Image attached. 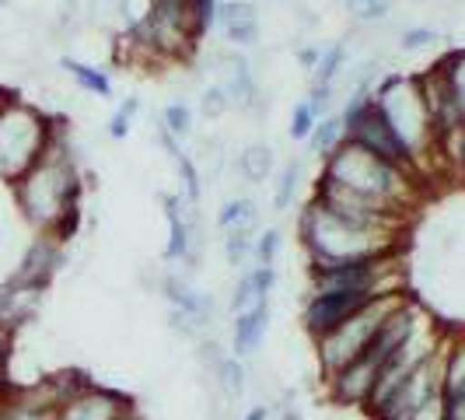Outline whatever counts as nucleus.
<instances>
[{"label": "nucleus", "mask_w": 465, "mask_h": 420, "mask_svg": "<svg viewBox=\"0 0 465 420\" xmlns=\"http://www.w3.org/2000/svg\"><path fill=\"white\" fill-rule=\"evenodd\" d=\"M81 168L67 137V123L56 119L46 155L15 183V200L25 221L39 235L70 242L81 221Z\"/></svg>", "instance_id": "1"}, {"label": "nucleus", "mask_w": 465, "mask_h": 420, "mask_svg": "<svg viewBox=\"0 0 465 420\" xmlns=\"http://www.w3.org/2000/svg\"><path fill=\"white\" fill-rule=\"evenodd\" d=\"M298 242L308 259V270H332L343 263L396 256L402 249V232L357 228L343 217L329 214L322 204L308 200L298 214Z\"/></svg>", "instance_id": "2"}, {"label": "nucleus", "mask_w": 465, "mask_h": 420, "mask_svg": "<svg viewBox=\"0 0 465 420\" xmlns=\"http://www.w3.org/2000/svg\"><path fill=\"white\" fill-rule=\"evenodd\" d=\"M319 179L336 183V186L350 189L357 196H368L374 204L399 210V214H410V207L417 204L420 196V183H423L420 172L385 162V158H378V155H371L368 147H361L353 140H343L329 155L322 162Z\"/></svg>", "instance_id": "3"}, {"label": "nucleus", "mask_w": 465, "mask_h": 420, "mask_svg": "<svg viewBox=\"0 0 465 420\" xmlns=\"http://www.w3.org/2000/svg\"><path fill=\"white\" fill-rule=\"evenodd\" d=\"M371 98L374 109L389 123V130L410 151L413 168L420 175L434 172V165H438V134H434V119H430L427 98H423V88H420V74H385L374 85Z\"/></svg>", "instance_id": "4"}, {"label": "nucleus", "mask_w": 465, "mask_h": 420, "mask_svg": "<svg viewBox=\"0 0 465 420\" xmlns=\"http://www.w3.org/2000/svg\"><path fill=\"white\" fill-rule=\"evenodd\" d=\"M56 119L25 98H7L0 109V179L18 183L32 165L46 155Z\"/></svg>", "instance_id": "5"}, {"label": "nucleus", "mask_w": 465, "mask_h": 420, "mask_svg": "<svg viewBox=\"0 0 465 420\" xmlns=\"http://www.w3.org/2000/svg\"><path fill=\"white\" fill-rule=\"evenodd\" d=\"M410 291H392V295H381L368 302L361 312H353L347 323H340L336 329H329L326 336L315 340V354H319V368L322 375H336L340 368H347L353 357H361L368 344L374 340V333L381 329V323L389 319V312L396 308Z\"/></svg>", "instance_id": "6"}, {"label": "nucleus", "mask_w": 465, "mask_h": 420, "mask_svg": "<svg viewBox=\"0 0 465 420\" xmlns=\"http://www.w3.org/2000/svg\"><path fill=\"white\" fill-rule=\"evenodd\" d=\"M312 200L322 204L329 214L343 217L357 228H374V232H406L410 225V214H399V210H389L381 204H374L368 196H357L350 189L336 186V183H326V179H315V189H312Z\"/></svg>", "instance_id": "7"}, {"label": "nucleus", "mask_w": 465, "mask_h": 420, "mask_svg": "<svg viewBox=\"0 0 465 420\" xmlns=\"http://www.w3.org/2000/svg\"><path fill=\"white\" fill-rule=\"evenodd\" d=\"M441 354H430L427 361H420L413 372L399 382V389L385 399L378 410H371V420H410L423 403H430L434 396H441Z\"/></svg>", "instance_id": "8"}, {"label": "nucleus", "mask_w": 465, "mask_h": 420, "mask_svg": "<svg viewBox=\"0 0 465 420\" xmlns=\"http://www.w3.org/2000/svg\"><path fill=\"white\" fill-rule=\"evenodd\" d=\"M130 410H134V399L130 396L88 382L81 393H74V396L56 406L53 420H119L126 417Z\"/></svg>", "instance_id": "9"}, {"label": "nucleus", "mask_w": 465, "mask_h": 420, "mask_svg": "<svg viewBox=\"0 0 465 420\" xmlns=\"http://www.w3.org/2000/svg\"><path fill=\"white\" fill-rule=\"evenodd\" d=\"M381 298V295H308L302 308V326L312 340L326 336L329 329L347 323L353 312H361L368 302Z\"/></svg>", "instance_id": "10"}, {"label": "nucleus", "mask_w": 465, "mask_h": 420, "mask_svg": "<svg viewBox=\"0 0 465 420\" xmlns=\"http://www.w3.org/2000/svg\"><path fill=\"white\" fill-rule=\"evenodd\" d=\"M60 266H64V242L53 238V235H39L28 245V253L22 256V263H18V270H15L11 280L46 291L49 284H53V277L60 274Z\"/></svg>", "instance_id": "11"}, {"label": "nucleus", "mask_w": 465, "mask_h": 420, "mask_svg": "<svg viewBox=\"0 0 465 420\" xmlns=\"http://www.w3.org/2000/svg\"><path fill=\"white\" fill-rule=\"evenodd\" d=\"M213 28L232 43L238 53L259 46V11L252 0H221Z\"/></svg>", "instance_id": "12"}, {"label": "nucleus", "mask_w": 465, "mask_h": 420, "mask_svg": "<svg viewBox=\"0 0 465 420\" xmlns=\"http://www.w3.org/2000/svg\"><path fill=\"white\" fill-rule=\"evenodd\" d=\"M217 67L224 74L221 88L228 92L232 105H238V109H262V102H259V85H256V77H252V64H249L238 49L217 53Z\"/></svg>", "instance_id": "13"}, {"label": "nucleus", "mask_w": 465, "mask_h": 420, "mask_svg": "<svg viewBox=\"0 0 465 420\" xmlns=\"http://www.w3.org/2000/svg\"><path fill=\"white\" fill-rule=\"evenodd\" d=\"M43 295H46V291H39V287L7 280L4 291H0V323L11 329V333H18L25 323H32V319L39 315Z\"/></svg>", "instance_id": "14"}, {"label": "nucleus", "mask_w": 465, "mask_h": 420, "mask_svg": "<svg viewBox=\"0 0 465 420\" xmlns=\"http://www.w3.org/2000/svg\"><path fill=\"white\" fill-rule=\"evenodd\" d=\"M158 287H162L164 302L172 305V308H179V312H186V315H193V319H200V323H207L210 326V319H213L217 305H213L210 295L196 291V287H193V280H189L186 274H164Z\"/></svg>", "instance_id": "15"}, {"label": "nucleus", "mask_w": 465, "mask_h": 420, "mask_svg": "<svg viewBox=\"0 0 465 420\" xmlns=\"http://www.w3.org/2000/svg\"><path fill=\"white\" fill-rule=\"evenodd\" d=\"M273 287H277V266H249L238 284H234L232 291V312H252L259 305L270 302V295H273Z\"/></svg>", "instance_id": "16"}, {"label": "nucleus", "mask_w": 465, "mask_h": 420, "mask_svg": "<svg viewBox=\"0 0 465 420\" xmlns=\"http://www.w3.org/2000/svg\"><path fill=\"white\" fill-rule=\"evenodd\" d=\"M270 302L252 308V312H238L232 323V354L234 357H252L259 347H262V336L270 329Z\"/></svg>", "instance_id": "17"}, {"label": "nucleus", "mask_w": 465, "mask_h": 420, "mask_svg": "<svg viewBox=\"0 0 465 420\" xmlns=\"http://www.w3.org/2000/svg\"><path fill=\"white\" fill-rule=\"evenodd\" d=\"M56 406L49 403V396L43 393V385H25L15 389L4 399V420H53Z\"/></svg>", "instance_id": "18"}, {"label": "nucleus", "mask_w": 465, "mask_h": 420, "mask_svg": "<svg viewBox=\"0 0 465 420\" xmlns=\"http://www.w3.org/2000/svg\"><path fill=\"white\" fill-rule=\"evenodd\" d=\"M217 232L221 235H245V238H252L259 232V207L256 200H249V196H232L221 214H217Z\"/></svg>", "instance_id": "19"}, {"label": "nucleus", "mask_w": 465, "mask_h": 420, "mask_svg": "<svg viewBox=\"0 0 465 420\" xmlns=\"http://www.w3.org/2000/svg\"><path fill=\"white\" fill-rule=\"evenodd\" d=\"M234 168H238V175H242L245 183H252V186L266 183L270 172H273V147L262 144V140L245 144V147L238 151V158H234Z\"/></svg>", "instance_id": "20"}, {"label": "nucleus", "mask_w": 465, "mask_h": 420, "mask_svg": "<svg viewBox=\"0 0 465 420\" xmlns=\"http://www.w3.org/2000/svg\"><path fill=\"white\" fill-rule=\"evenodd\" d=\"M60 67L74 77V85H77L81 92L94 95V98H113V77H109V70L92 67V64L74 60V56H64V60H60Z\"/></svg>", "instance_id": "21"}, {"label": "nucleus", "mask_w": 465, "mask_h": 420, "mask_svg": "<svg viewBox=\"0 0 465 420\" xmlns=\"http://www.w3.org/2000/svg\"><path fill=\"white\" fill-rule=\"evenodd\" d=\"M210 375H213V385L232 399V403L245 396V389H249V368H245V361H242V357H234V354H224V357L217 361V368H213Z\"/></svg>", "instance_id": "22"}, {"label": "nucleus", "mask_w": 465, "mask_h": 420, "mask_svg": "<svg viewBox=\"0 0 465 420\" xmlns=\"http://www.w3.org/2000/svg\"><path fill=\"white\" fill-rule=\"evenodd\" d=\"M347 140L343 134V123H340V113H332V116L319 119L315 123V130H312V137H308V151H312V158H319V162H326L329 155L340 147Z\"/></svg>", "instance_id": "23"}, {"label": "nucleus", "mask_w": 465, "mask_h": 420, "mask_svg": "<svg viewBox=\"0 0 465 420\" xmlns=\"http://www.w3.org/2000/svg\"><path fill=\"white\" fill-rule=\"evenodd\" d=\"M434 67L441 70L444 85H448V92H451V102H455L459 116L465 119V46L451 49V53H448V56H441Z\"/></svg>", "instance_id": "24"}, {"label": "nucleus", "mask_w": 465, "mask_h": 420, "mask_svg": "<svg viewBox=\"0 0 465 420\" xmlns=\"http://www.w3.org/2000/svg\"><path fill=\"white\" fill-rule=\"evenodd\" d=\"M343 70H347V43L336 39V43L322 46V53H319V64L312 70V85H340Z\"/></svg>", "instance_id": "25"}, {"label": "nucleus", "mask_w": 465, "mask_h": 420, "mask_svg": "<svg viewBox=\"0 0 465 420\" xmlns=\"http://www.w3.org/2000/svg\"><path fill=\"white\" fill-rule=\"evenodd\" d=\"M302 175H304L302 162H287L280 168L277 189H273V210H277V214H287V210L294 207L298 189H302Z\"/></svg>", "instance_id": "26"}, {"label": "nucleus", "mask_w": 465, "mask_h": 420, "mask_svg": "<svg viewBox=\"0 0 465 420\" xmlns=\"http://www.w3.org/2000/svg\"><path fill=\"white\" fill-rule=\"evenodd\" d=\"M172 162H175V168H179V179H183V196H186V204H196V207H200V196H203V183H200V165L193 162L186 151H179Z\"/></svg>", "instance_id": "27"}, {"label": "nucleus", "mask_w": 465, "mask_h": 420, "mask_svg": "<svg viewBox=\"0 0 465 420\" xmlns=\"http://www.w3.org/2000/svg\"><path fill=\"white\" fill-rule=\"evenodd\" d=\"M162 126L172 137H189L193 134V109H189L186 102H168L162 109Z\"/></svg>", "instance_id": "28"}, {"label": "nucleus", "mask_w": 465, "mask_h": 420, "mask_svg": "<svg viewBox=\"0 0 465 420\" xmlns=\"http://www.w3.org/2000/svg\"><path fill=\"white\" fill-rule=\"evenodd\" d=\"M217 4H221V0H189V32H193L196 43L207 35V28H213Z\"/></svg>", "instance_id": "29"}, {"label": "nucleus", "mask_w": 465, "mask_h": 420, "mask_svg": "<svg viewBox=\"0 0 465 420\" xmlns=\"http://www.w3.org/2000/svg\"><path fill=\"white\" fill-rule=\"evenodd\" d=\"M438 158H441L459 179H465V123L459 126V134H451V137L438 147Z\"/></svg>", "instance_id": "30"}, {"label": "nucleus", "mask_w": 465, "mask_h": 420, "mask_svg": "<svg viewBox=\"0 0 465 420\" xmlns=\"http://www.w3.org/2000/svg\"><path fill=\"white\" fill-rule=\"evenodd\" d=\"M396 0H343L347 15L353 22H381L389 11H392Z\"/></svg>", "instance_id": "31"}, {"label": "nucleus", "mask_w": 465, "mask_h": 420, "mask_svg": "<svg viewBox=\"0 0 465 420\" xmlns=\"http://www.w3.org/2000/svg\"><path fill=\"white\" fill-rule=\"evenodd\" d=\"M438 43H441V32L430 28V25H413V28H406L399 35V46L406 49V53H423V49L438 46Z\"/></svg>", "instance_id": "32"}, {"label": "nucleus", "mask_w": 465, "mask_h": 420, "mask_svg": "<svg viewBox=\"0 0 465 420\" xmlns=\"http://www.w3.org/2000/svg\"><path fill=\"white\" fill-rule=\"evenodd\" d=\"M280 245H283V235H280V228H266V232H259L256 249H252L256 266H277Z\"/></svg>", "instance_id": "33"}, {"label": "nucleus", "mask_w": 465, "mask_h": 420, "mask_svg": "<svg viewBox=\"0 0 465 420\" xmlns=\"http://www.w3.org/2000/svg\"><path fill=\"white\" fill-rule=\"evenodd\" d=\"M137 113H140V98H126L116 113H113V119H109V137H113V140L130 137V126H134Z\"/></svg>", "instance_id": "34"}, {"label": "nucleus", "mask_w": 465, "mask_h": 420, "mask_svg": "<svg viewBox=\"0 0 465 420\" xmlns=\"http://www.w3.org/2000/svg\"><path fill=\"white\" fill-rule=\"evenodd\" d=\"M228 109H232V98H228V92H224L221 85H210V88H203V95H200V116H203V119H221Z\"/></svg>", "instance_id": "35"}, {"label": "nucleus", "mask_w": 465, "mask_h": 420, "mask_svg": "<svg viewBox=\"0 0 465 420\" xmlns=\"http://www.w3.org/2000/svg\"><path fill=\"white\" fill-rule=\"evenodd\" d=\"M252 249H256V238L224 235V259H228V266H234V270H242V266L252 259Z\"/></svg>", "instance_id": "36"}, {"label": "nucleus", "mask_w": 465, "mask_h": 420, "mask_svg": "<svg viewBox=\"0 0 465 420\" xmlns=\"http://www.w3.org/2000/svg\"><path fill=\"white\" fill-rule=\"evenodd\" d=\"M308 109H312V116L315 119H326L332 116V102H336V85H312V92H308Z\"/></svg>", "instance_id": "37"}, {"label": "nucleus", "mask_w": 465, "mask_h": 420, "mask_svg": "<svg viewBox=\"0 0 465 420\" xmlns=\"http://www.w3.org/2000/svg\"><path fill=\"white\" fill-rule=\"evenodd\" d=\"M315 123H319V119L312 116L308 102H298V105H294V113H291V126H287V137H291V140H304V144H308L312 130H315Z\"/></svg>", "instance_id": "38"}, {"label": "nucleus", "mask_w": 465, "mask_h": 420, "mask_svg": "<svg viewBox=\"0 0 465 420\" xmlns=\"http://www.w3.org/2000/svg\"><path fill=\"white\" fill-rule=\"evenodd\" d=\"M11 347H15V333L0 323V393L7 389V365H11ZM11 393V389H7Z\"/></svg>", "instance_id": "39"}, {"label": "nucleus", "mask_w": 465, "mask_h": 420, "mask_svg": "<svg viewBox=\"0 0 465 420\" xmlns=\"http://www.w3.org/2000/svg\"><path fill=\"white\" fill-rule=\"evenodd\" d=\"M200 147H203V165H207V172L210 175H221V168H224V144H221V140H203Z\"/></svg>", "instance_id": "40"}, {"label": "nucleus", "mask_w": 465, "mask_h": 420, "mask_svg": "<svg viewBox=\"0 0 465 420\" xmlns=\"http://www.w3.org/2000/svg\"><path fill=\"white\" fill-rule=\"evenodd\" d=\"M410 420H444V403H441V396H434L430 403H423L417 414Z\"/></svg>", "instance_id": "41"}, {"label": "nucleus", "mask_w": 465, "mask_h": 420, "mask_svg": "<svg viewBox=\"0 0 465 420\" xmlns=\"http://www.w3.org/2000/svg\"><path fill=\"white\" fill-rule=\"evenodd\" d=\"M444 420H465V396H441Z\"/></svg>", "instance_id": "42"}, {"label": "nucleus", "mask_w": 465, "mask_h": 420, "mask_svg": "<svg viewBox=\"0 0 465 420\" xmlns=\"http://www.w3.org/2000/svg\"><path fill=\"white\" fill-rule=\"evenodd\" d=\"M319 53H322V49H315V46H302V49H298V60H302V67L304 70H315V64H319Z\"/></svg>", "instance_id": "43"}, {"label": "nucleus", "mask_w": 465, "mask_h": 420, "mask_svg": "<svg viewBox=\"0 0 465 420\" xmlns=\"http://www.w3.org/2000/svg\"><path fill=\"white\" fill-rule=\"evenodd\" d=\"M270 417H273V410L259 403V406H252V410H249V414H245V417H242V420H270Z\"/></svg>", "instance_id": "44"}, {"label": "nucleus", "mask_w": 465, "mask_h": 420, "mask_svg": "<svg viewBox=\"0 0 465 420\" xmlns=\"http://www.w3.org/2000/svg\"><path fill=\"white\" fill-rule=\"evenodd\" d=\"M280 410V420H302V414L291 406V403H283V406H277Z\"/></svg>", "instance_id": "45"}, {"label": "nucleus", "mask_w": 465, "mask_h": 420, "mask_svg": "<svg viewBox=\"0 0 465 420\" xmlns=\"http://www.w3.org/2000/svg\"><path fill=\"white\" fill-rule=\"evenodd\" d=\"M119 420H140V417H137V410H130V414H126V417H119Z\"/></svg>", "instance_id": "46"}, {"label": "nucleus", "mask_w": 465, "mask_h": 420, "mask_svg": "<svg viewBox=\"0 0 465 420\" xmlns=\"http://www.w3.org/2000/svg\"><path fill=\"white\" fill-rule=\"evenodd\" d=\"M7 98H11V95H7V92H0V109H4V102H7Z\"/></svg>", "instance_id": "47"}, {"label": "nucleus", "mask_w": 465, "mask_h": 420, "mask_svg": "<svg viewBox=\"0 0 465 420\" xmlns=\"http://www.w3.org/2000/svg\"><path fill=\"white\" fill-rule=\"evenodd\" d=\"M0 420H4V399H0Z\"/></svg>", "instance_id": "48"}]
</instances>
